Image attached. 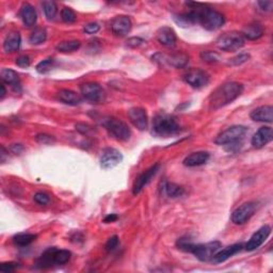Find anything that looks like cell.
<instances>
[{
    "mask_svg": "<svg viewBox=\"0 0 273 273\" xmlns=\"http://www.w3.org/2000/svg\"><path fill=\"white\" fill-rule=\"evenodd\" d=\"M17 267H18V264L13 263V262L2 263L1 265H0V271L3 273H10V272L15 271Z\"/></svg>",
    "mask_w": 273,
    "mask_h": 273,
    "instance_id": "39",
    "label": "cell"
},
{
    "mask_svg": "<svg viewBox=\"0 0 273 273\" xmlns=\"http://www.w3.org/2000/svg\"><path fill=\"white\" fill-rule=\"evenodd\" d=\"M54 64H55L54 59L43 60L38 65H36V71H38L40 74H45L52 70V68L54 67Z\"/></svg>",
    "mask_w": 273,
    "mask_h": 273,
    "instance_id": "35",
    "label": "cell"
},
{
    "mask_svg": "<svg viewBox=\"0 0 273 273\" xmlns=\"http://www.w3.org/2000/svg\"><path fill=\"white\" fill-rule=\"evenodd\" d=\"M5 93H7V91H5L4 85H3V84H1V97H0V98L2 99V98L5 96Z\"/></svg>",
    "mask_w": 273,
    "mask_h": 273,
    "instance_id": "48",
    "label": "cell"
},
{
    "mask_svg": "<svg viewBox=\"0 0 273 273\" xmlns=\"http://www.w3.org/2000/svg\"><path fill=\"white\" fill-rule=\"evenodd\" d=\"M244 92V85L238 82H227L220 85L209 97V108L220 109L233 103Z\"/></svg>",
    "mask_w": 273,
    "mask_h": 273,
    "instance_id": "1",
    "label": "cell"
},
{
    "mask_svg": "<svg viewBox=\"0 0 273 273\" xmlns=\"http://www.w3.org/2000/svg\"><path fill=\"white\" fill-rule=\"evenodd\" d=\"M0 77H1V80L4 83L10 84L15 91L21 89L20 76H18V74L15 71L10 70V68H3L1 73H0Z\"/></svg>",
    "mask_w": 273,
    "mask_h": 273,
    "instance_id": "25",
    "label": "cell"
},
{
    "mask_svg": "<svg viewBox=\"0 0 273 273\" xmlns=\"http://www.w3.org/2000/svg\"><path fill=\"white\" fill-rule=\"evenodd\" d=\"M179 130H181V126L170 114L161 112L154 117L153 133L156 136H170L177 134Z\"/></svg>",
    "mask_w": 273,
    "mask_h": 273,
    "instance_id": "4",
    "label": "cell"
},
{
    "mask_svg": "<svg viewBox=\"0 0 273 273\" xmlns=\"http://www.w3.org/2000/svg\"><path fill=\"white\" fill-rule=\"evenodd\" d=\"M273 140V130L271 127H262L252 136L251 143L255 148H262Z\"/></svg>",
    "mask_w": 273,
    "mask_h": 273,
    "instance_id": "17",
    "label": "cell"
},
{
    "mask_svg": "<svg viewBox=\"0 0 273 273\" xmlns=\"http://www.w3.org/2000/svg\"><path fill=\"white\" fill-rule=\"evenodd\" d=\"M241 34H243L245 39L255 41L263 36L264 28L262 25L258 23H252V24L246 25V26L244 28L243 32H241Z\"/></svg>",
    "mask_w": 273,
    "mask_h": 273,
    "instance_id": "24",
    "label": "cell"
},
{
    "mask_svg": "<svg viewBox=\"0 0 273 273\" xmlns=\"http://www.w3.org/2000/svg\"><path fill=\"white\" fill-rule=\"evenodd\" d=\"M221 243L219 241H212L208 244L194 245L192 247L191 253L201 262H209L215 256V254L221 249Z\"/></svg>",
    "mask_w": 273,
    "mask_h": 273,
    "instance_id": "8",
    "label": "cell"
},
{
    "mask_svg": "<svg viewBox=\"0 0 273 273\" xmlns=\"http://www.w3.org/2000/svg\"><path fill=\"white\" fill-rule=\"evenodd\" d=\"M144 41L142 40V39H140V38H130V39H128L127 40V46L128 47H132V48H136V47H138V46H140L142 43H143Z\"/></svg>",
    "mask_w": 273,
    "mask_h": 273,
    "instance_id": "43",
    "label": "cell"
},
{
    "mask_svg": "<svg viewBox=\"0 0 273 273\" xmlns=\"http://www.w3.org/2000/svg\"><path fill=\"white\" fill-rule=\"evenodd\" d=\"M43 10L48 21H52L57 14V4L54 1H43Z\"/></svg>",
    "mask_w": 273,
    "mask_h": 273,
    "instance_id": "32",
    "label": "cell"
},
{
    "mask_svg": "<svg viewBox=\"0 0 273 273\" xmlns=\"http://www.w3.org/2000/svg\"><path fill=\"white\" fill-rule=\"evenodd\" d=\"M82 46V43L78 40H70V41H64L61 42L57 45V51L61 53H73L76 52L77 49Z\"/></svg>",
    "mask_w": 273,
    "mask_h": 273,
    "instance_id": "28",
    "label": "cell"
},
{
    "mask_svg": "<svg viewBox=\"0 0 273 273\" xmlns=\"http://www.w3.org/2000/svg\"><path fill=\"white\" fill-rule=\"evenodd\" d=\"M258 5L264 11H271L273 8V2L270 0H265V1H258Z\"/></svg>",
    "mask_w": 273,
    "mask_h": 273,
    "instance_id": "44",
    "label": "cell"
},
{
    "mask_svg": "<svg viewBox=\"0 0 273 273\" xmlns=\"http://www.w3.org/2000/svg\"><path fill=\"white\" fill-rule=\"evenodd\" d=\"M201 59L207 63H217L220 61V55L216 52L206 51L201 53Z\"/></svg>",
    "mask_w": 273,
    "mask_h": 273,
    "instance_id": "34",
    "label": "cell"
},
{
    "mask_svg": "<svg viewBox=\"0 0 273 273\" xmlns=\"http://www.w3.org/2000/svg\"><path fill=\"white\" fill-rule=\"evenodd\" d=\"M22 38L18 32H11L3 42V49L5 53H15L21 47Z\"/></svg>",
    "mask_w": 273,
    "mask_h": 273,
    "instance_id": "27",
    "label": "cell"
},
{
    "mask_svg": "<svg viewBox=\"0 0 273 273\" xmlns=\"http://www.w3.org/2000/svg\"><path fill=\"white\" fill-rule=\"evenodd\" d=\"M35 139H36V141L40 142V143H43V144H51V143H53V142L55 141V139L53 138L52 136L44 135V134L38 135V136H35Z\"/></svg>",
    "mask_w": 273,
    "mask_h": 273,
    "instance_id": "42",
    "label": "cell"
},
{
    "mask_svg": "<svg viewBox=\"0 0 273 273\" xmlns=\"http://www.w3.org/2000/svg\"><path fill=\"white\" fill-rule=\"evenodd\" d=\"M99 29H101V26L97 23H90L84 26V32L88 34H95L96 32H98Z\"/></svg>",
    "mask_w": 273,
    "mask_h": 273,
    "instance_id": "40",
    "label": "cell"
},
{
    "mask_svg": "<svg viewBox=\"0 0 273 273\" xmlns=\"http://www.w3.org/2000/svg\"><path fill=\"white\" fill-rule=\"evenodd\" d=\"M80 92L84 99L92 104H101L106 98V93L101 85L95 82H86L80 85Z\"/></svg>",
    "mask_w": 273,
    "mask_h": 273,
    "instance_id": "9",
    "label": "cell"
},
{
    "mask_svg": "<svg viewBox=\"0 0 273 273\" xmlns=\"http://www.w3.org/2000/svg\"><path fill=\"white\" fill-rule=\"evenodd\" d=\"M157 40L161 45L165 47H173L176 43L175 31L170 27H163L158 30Z\"/></svg>",
    "mask_w": 273,
    "mask_h": 273,
    "instance_id": "20",
    "label": "cell"
},
{
    "mask_svg": "<svg viewBox=\"0 0 273 273\" xmlns=\"http://www.w3.org/2000/svg\"><path fill=\"white\" fill-rule=\"evenodd\" d=\"M30 63H31V60L26 55H20V57L16 59V64L20 67H23V68L28 67L30 65Z\"/></svg>",
    "mask_w": 273,
    "mask_h": 273,
    "instance_id": "41",
    "label": "cell"
},
{
    "mask_svg": "<svg viewBox=\"0 0 273 273\" xmlns=\"http://www.w3.org/2000/svg\"><path fill=\"white\" fill-rule=\"evenodd\" d=\"M256 204L254 202H247L236 208L232 214V222L236 225L245 224L246 222L251 219V217L255 214Z\"/></svg>",
    "mask_w": 273,
    "mask_h": 273,
    "instance_id": "11",
    "label": "cell"
},
{
    "mask_svg": "<svg viewBox=\"0 0 273 273\" xmlns=\"http://www.w3.org/2000/svg\"><path fill=\"white\" fill-rule=\"evenodd\" d=\"M128 117L130 122L134 124V126L139 130H146L148 126V117L146 111L143 108L135 107L128 110Z\"/></svg>",
    "mask_w": 273,
    "mask_h": 273,
    "instance_id": "15",
    "label": "cell"
},
{
    "mask_svg": "<svg viewBox=\"0 0 273 273\" xmlns=\"http://www.w3.org/2000/svg\"><path fill=\"white\" fill-rule=\"evenodd\" d=\"M250 59V55L249 54H240L238 55H236L233 59L229 60L228 64L229 65H241L246 63V62Z\"/></svg>",
    "mask_w": 273,
    "mask_h": 273,
    "instance_id": "36",
    "label": "cell"
},
{
    "mask_svg": "<svg viewBox=\"0 0 273 273\" xmlns=\"http://www.w3.org/2000/svg\"><path fill=\"white\" fill-rule=\"evenodd\" d=\"M245 45V38L239 32H228L221 35L217 46L223 52H237Z\"/></svg>",
    "mask_w": 273,
    "mask_h": 273,
    "instance_id": "7",
    "label": "cell"
},
{
    "mask_svg": "<svg viewBox=\"0 0 273 273\" xmlns=\"http://www.w3.org/2000/svg\"><path fill=\"white\" fill-rule=\"evenodd\" d=\"M58 97L62 103L70 105V106H77V105L82 104V96L77 94L76 92L67 89L60 90L58 93Z\"/></svg>",
    "mask_w": 273,
    "mask_h": 273,
    "instance_id": "26",
    "label": "cell"
},
{
    "mask_svg": "<svg viewBox=\"0 0 273 273\" xmlns=\"http://www.w3.org/2000/svg\"><path fill=\"white\" fill-rule=\"evenodd\" d=\"M117 218H119V217H117V215L111 214V215H108L106 218L104 219V222L105 223H112V222H115L117 220Z\"/></svg>",
    "mask_w": 273,
    "mask_h": 273,
    "instance_id": "46",
    "label": "cell"
},
{
    "mask_svg": "<svg viewBox=\"0 0 273 273\" xmlns=\"http://www.w3.org/2000/svg\"><path fill=\"white\" fill-rule=\"evenodd\" d=\"M76 129L78 130L80 134H82V135L89 134L92 130V128L89 125H86V124H77Z\"/></svg>",
    "mask_w": 273,
    "mask_h": 273,
    "instance_id": "45",
    "label": "cell"
},
{
    "mask_svg": "<svg viewBox=\"0 0 273 273\" xmlns=\"http://www.w3.org/2000/svg\"><path fill=\"white\" fill-rule=\"evenodd\" d=\"M270 234H271V227L269 225H265L263 227H260L256 233L253 234L251 239L247 241V244L246 245V250L249 252L255 251L265 243L267 239H268Z\"/></svg>",
    "mask_w": 273,
    "mask_h": 273,
    "instance_id": "14",
    "label": "cell"
},
{
    "mask_svg": "<svg viewBox=\"0 0 273 273\" xmlns=\"http://www.w3.org/2000/svg\"><path fill=\"white\" fill-rule=\"evenodd\" d=\"M61 18L66 24H73L77 21V15L71 8H63L61 11Z\"/></svg>",
    "mask_w": 273,
    "mask_h": 273,
    "instance_id": "33",
    "label": "cell"
},
{
    "mask_svg": "<svg viewBox=\"0 0 273 273\" xmlns=\"http://www.w3.org/2000/svg\"><path fill=\"white\" fill-rule=\"evenodd\" d=\"M161 58H163L164 61L166 62L167 64L174 68H183L187 65L189 62V55L185 53L173 54L166 58H164V55H161Z\"/></svg>",
    "mask_w": 273,
    "mask_h": 273,
    "instance_id": "23",
    "label": "cell"
},
{
    "mask_svg": "<svg viewBox=\"0 0 273 273\" xmlns=\"http://www.w3.org/2000/svg\"><path fill=\"white\" fill-rule=\"evenodd\" d=\"M243 247H244V246L241 244H236L233 246H229L221 251L219 250L213 257V262L215 264H220V263L225 262V260L231 258L233 255H235V254L239 253L241 250H243Z\"/></svg>",
    "mask_w": 273,
    "mask_h": 273,
    "instance_id": "18",
    "label": "cell"
},
{
    "mask_svg": "<svg viewBox=\"0 0 273 273\" xmlns=\"http://www.w3.org/2000/svg\"><path fill=\"white\" fill-rule=\"evenodd\" d=\"M184 80L194 89H202L209 82V75L201 68H191L184 75Z\"/></svg>",
    "mask_w": 273,
    "mask_h": 273,
    "instance_id": "10",
    "label": "cell"
},
{
    "mask_svg": "<svg viewBox=\"0 0 273 273\" xmlns=\"http://www.w3.org/2000/svg\"><path fill=\"white\" fill-rule=\"evenodd\" d=\"M159 169H160V164H154L153 166H151L150 169L146 170L145 172L142 173L141 175L136 177V179L135 181V184H134V187H133V192H134L135 195L139 194L140 192L143 190L145 186L152 181V178L157 174V172L159 171Z\"/></svg>",
    "mask_w": 273,
    "mask_h": 273,
    "instance_id": "13",
    "label": "cell"
},
{
    "mask_svg": "<svg viewBox=\"0 0 273 273\" xmlns=\"http://www.w3.org/2000/svg\"><path fill=\"white\" fill-rule=\"evenodd\" d=\"M164 188L166 195L172 198L179 197L184 194V188L174 183H165Z\"/></svg>",
    "mask_w": 273,
    "mask_h": 273,
    "instance_id": "31",
    "label": "cell"
},
{
    "mask_svg": "<svg viewBox=\"0 0 273 273\" xmlns=\"http://www.w3.org/2000/svg\"><path fill=\"white\" fill-rule=\"evenodd\" d=\"M33 200L40 205H46L51 201V197L45 192H38V193L34 194Z\"/></svg>",
    "mask_w": 273,
    "mask_h": 273,
    "instance_id": "38",
    "label": "cell"
},
{
    "mask_svg": "<svg viewBox=\"0 0 273 273\" xmlns=\"http://www.w3.org/2000/svg\"><path fill=\"white\" fill-rule=\"evenodd\" d=\"M47 39V32L44 28H36L31 33L29 41L31 44L33 45H40L42 43H44Z\"/></svg>",
    "mask_w": 273,
    "mask_h": 273,
    "instance_id": "29",
    "label": "cell"
},
{
    "mask_svg": "<svg viewBox=\"0 0 273 273\" xmlns=\"http://www.w3.org/2000/svg\"><path fill=\"white\" fill-rule=\"evenodd\" d=\"M132 21L128 16L121 15L116 16L111 23V30L116 36H125L132 30Z\"/></svg>",
    "mask_w": 273,
    "mask_h": 273,
    "instance_id": "16",
    "label": "cell"
},
{
    "mask_svg": "<svg viewBox=\"0 0 273 273\" xmlns=\"http://www.w3.org/2000/svg\"><path fill=\"white\" fill-rule=\"evenodd\" d=\"M23 150L24 148L21 144H14L13 146H12V151H13L15 154H20Z\"/></svg>",
    "mask_w": 273,
    "mask_h": 273,
    "instance_id": "47",
    "label": "cell"
},
{
    "mask_svg": "<svg viewBox=\"0 0 273 273\" xmlns=\"http://www.w3.org/2000/svg\"><path fill=\"white\" fill-rule=\"evenodd\" d=\"M209 158H210V155L207 152H195L190 154L189 156H187L184 159V164L189 167L203 165L205 164H207Z\"/></svg>",
    "mask_w": 273,
    "mask_h": 273,
    "instance_id": "21",
    "label": "cell"
},
{
    "mask_svg": "<svg viewBox=\"0 0 273 273\" xmlns=\"http://www.w3.org/2000/svg\"><path fill=\"white\" fill-rule=\"evenodd\" d=\"M250 116H251V119L255 122L272 123L273 122V107L272 106L258 107L252 111Z\"/></svg>",
    "mask_w": 273,
    "mask_h": 273,
    "instance_id": "19",
    "label": "cell"
},
{
    "mask_svg": "<svg viewBox=\"0 0 273 273\" xmlns=\"http://www.w3.org/2000/svg\"><path fill=\"white\" fill-rule=\"evenodd\" d=\"M123 160V155L120 151L113 147L105 148L101 157V166L104 170L113 169L117 164H120Z\"/></svg>",
    "mask_w": 273,
    "mask_h": 273,
    "instance_id": "12",
    "label": "cell"
},
{
    "mask_svg": "<svg viewBox=\"0 0 273 273\" xmlns=\"http://www.w3.org/2000/svg\"><path fill=\"white\" fill-rule=\"evenodd\" d=\"M198 24H201L204 29L215 31L220 29L224 25V16L219 11L208 8L206 4L198 3Z\"/></svg>",
    "mask_w": 273,
    "mask_h": 273,
    "instance_id": "3",
    "label": "cell"
},
{
    "mask_svg": "<svg viewBox=\"0 0 273 273\" xmlns=\"http://www.w3.org/2000/svg\"><path fill=\"white\" fill-rule=\"evenodd\" d=\"M72 253L67 250H58L55 247H51L44 252V254L38 259L36 265L40 268H47L52 265H64L71 259Z\"/></svg>",
    "mask_w": 273,
    "mask_h": 273,
    "instance_id": "5",
    "label": "cell"
},
{
    "mask_svg": "<svg viewBox=\"0 0 273 273\" xmlns=\"http://www.w3.org/2000/svg\"><path fill=\"white\" fill-rule=\"evenodd\" d=\"M21 16L24 24L27 27L34 26L36 20H38V14H36L35 9L28 2L23 3L21 8Z\"/></svg>",
    "mask_w": 273,
    "mask_h": 273,
    "instance_id": "22",
    "label": "cell"
},
{
    "mask_svg": "<svg viewBox=\"0 0 273 273\" xmlns=\"http://www.w3.org/2000/svg\"><path fill=\"white\" fill-rule=\"evenodd\" d=\"M119 244H120L119 237H117V236H112V237H110L108 239L106 246H105V249H106V251H108V252H112L116 249Z\"/></svg>",
    "mask_w": 273,
    "mask_h": 273,
    "instance_id": "37",
    "label": "cell"
},
{
    "mask_svg": "<svg viewBox=\"0 0 273 273\" xmlns=\"http://www.w3.org/2000/svg\"><path fill=\"white\" fill-rule=\"evenodd\" d=\"M36 239L34 234H18L13 237V243L18 246H27Z\"/></svg>",
    "mask_w": 273,
    "mask_h": 273,
    "instance_id": "30",
    "label": "cell"
},
{
    "mask_svg": "<svg viewBox=\"0 0 273 273\" xmlns=\"http://www.w3.org/2000/svg\"><path fill=\"white\" fill-rule=\"evenodd\" d=\"M247 133V128L243 125H235L222 132L216 139V143L224 145L229 153L238 152L244 144V139Z\"/></svg>",
    "mask_w": 273,
    "mask_h": 273,
    "instance_id": "2",
    "label": "cell"
},
{
    "mask_svg": "<svg viewBox=\"0 0 273 273\" xmlns=\"http://www.w3.org/2000/svg\"><path fill=\"white\" fill-rule=\"evenodd\" d=\"M103 124L114 139L119 141H128L130 139L132 132H130L127 124L123 121L115 119V117H108L103 122Z\"/></svg>",
    "mask_w": 273,
    "mask_h": 273,
    "instance_id": "6",
    "label": "cell"
}]
</instances>
